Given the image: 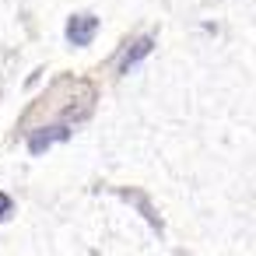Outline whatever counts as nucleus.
Returning a JSON list of instances; mask_svg holds the SVG:
<instances>
[{"mask_svg":"<svg viewBox=\"0 0 256 256\" xmlns=\"http://www.w3.org/2000/svg\"><path fill=\"white\" fill-rule=\"evenodd\" d=\"M11 214V200L8 196H0V218H8Z\"/></svg>","mask_w":256,"mask_h":256,"instance_id":"nucleus-4","label":"nucleus"},{"mask_svg":"<svg viewBox=\"0 0 256 256\" xmlns=\"http://www.w3.org/2000/svg\"><path fill=\"white\" fill-rule=\"evenodd\" d=\"M67 137H70V126H50V130H42V134H32L28 144H32L36 151H42L50 140H67Z\"/></svg>","mask_w":256,"mask_h":256,"instance_id":"nucleus-3","label":"nucleus"},{"mask_svg":"<svg viewBox=\"0 0 256 256\" xmlns=\"http://www.w3.org/2000/svg\"><path fill=\"white\" fill-rule=\"evenodd\" d=\"M148 50H151V39H137L130 50H126V56H123V64H120V70L126 74V70H134L144 56H148Z\"/></svg>","mask_w":256,"mask_h":256,"instance_id":"nucleus-2","label":"nucleus"},{"mask_svg":"<svg viewBox=\"0 0 256 256\" xmlns=\"http://www.w3.org/2000/svg\"><path fill=\"white\" fill-rule=\"evenodd\" d=\"M95 28H98V22H95L92 14H78V18H70V25H67L74 46H84V42L95 36Z\"/></svg>","mask_w":256,"mask_h":256,"instance_id":"nucleus-1","label":"nucleus"}]
</instances>
